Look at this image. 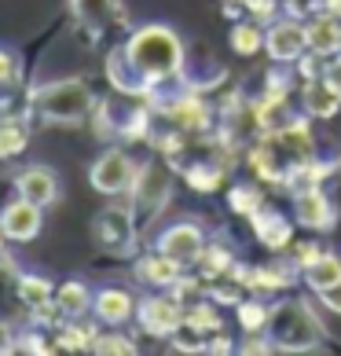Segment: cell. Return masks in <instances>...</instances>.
Masks as SVG:
<instances>
[{
  "instance_id": "cell-1",
  "label": "cell",
  "mask_w": 341,
  "mask_h": 356,
  "mask_svg": "<svg viewBox=\"0 0 341 356\" xmlns=\"http://www.w3.org/2000/svg\"><path fill=\"white\" fill-rule=\"evenodd\" d=\"M110 81L128 96H151L158 85L173 81L183 70V41L169 26H140V30L117 48L110 63Z\"/></svg>"
},
{
  "instance_id": "cell-2",
  "label": "cell",
  "mask_w": 341,
  "mask_h": 356,
  "mask_svg": "<svg viewBox=\"0 0 341 356\" xmlns=\"http://www.w3.org/2000/svg\"><path fill=\"white\" fill-rule=\"evenodd\" d=\"M265 334L272 338L275 353H312L326 341V331L319 316L312 312L308 301L301 298H283L268 309V327Z\"/></svg>"
},
{
  "instance_id": "cell-3",
  "label": "cell",
  "mask_w": 341,
  "mask_h": 356,
  "mask_svg": "<svg viewBox=\"0 0 341 356\" xmlns=\"http://www.w3.org/2000/svg\"><path fill=\"white\" fill-rule=\"evenodd\" d=\"M33 111L44 118V122H56V125H77L96 111V99H92V88L85 81H51V85H41L33 88Z\"/></svg>"
},
{
  "instance_id": "cell-4",
  "label": "cell",
  "mask_w": 341,
  "mask_h": 356,
  "mask_svg": "<svg viewBox=\"0 0 341 356\" xmlns=\"http://www.w3.org/2000/svg\"><path fill=\"white\" fill-rule=\"evenodd\" d=\"M136 320H140V331L151 334V338H173L183 320H188V305L176 301L173 294H151L136 305Z\"/></svg>"
},
{
  "instance_id": "cell-5",
  "label": "cell",
  "mask_w": 341,
  "mask_h": 356,
  "mask_svg": "<svg viewBox=\"0 0 341 356\" xmlns=\"http://www.w3.org/2000/svg\"><path fill=\"white\" fill-rule=\"evenodd\" d=\"M136 228H140L136 217L128 213V209H122V206L103 209V213L92 220V235H96L99 250L117 254V257L133 254V246H136Z\"/></svg>"
},
{
  "instance_id": "cell-6",
  "label": "cell",
  "mask_w": 341,
  "mask_h": 356,
  "mask_svg": "<svg viewBox=\"0 0 341 356\" xmlns=\"http://www.w3.org/2000/svg\"><path fill=\"white\" fill-rule=\"evenodd\" d=\"M136 162L128 158L125 151H103L96 162H92L88 169V180H92V188H96L99 195H122V191H133V180H136Z\"/></svg>"
},
{
  "instance_id": "cell-7",
  "label": "cell",
  "mask_w": 341,
  "mask_h": 356,
  "mask_svg": "<svg viewBox=\"0 0 341 356\" xmlns=\"http://www.w3.org/2000/svg\"><path fill=\"white\" fill-rule=\"evenodd\" d=\"M265 51L272 56V63H279V67H290V63H297V59L308 51L305 22H297L294 15L275 19L268 30H265Z\"/></svg>"
},
{
  "instance_id": "cell-8",
  "label": "cell",
  "mask_w": 341,
  "mask_h": 356,
  "mask_svg": "<svg viewBox=\"0 0 341 356\" xmlns=\"http://www.w3.org/2000/svg\"><path fill=\"white\" fill-rule=\"evenodd\" d=\"M154 250H162L165 257H173L180 268H194L199 257H202V250H206V232L199 228V224H191V220L169 224V228L158 235Z\"/></svg>"
},
{
  "instance_id": "cell-9",
  "label": "cell",
  "mask_w": 341,
  "mask_h": 356,
  "mask_svg": "<svg viewBox=\"0 0 341 356\" xmlns=\"http://www.w3.org/2000/svg\"><path fill=\"white\" fill-rule=\"evenodd\" d=\"M169 191H173V177L162 162H147L136 169L133 180V206L140 213H158V209L169 202Z\"/></svg>"
},
{
  "instance_id": "cell-10",
  "label": "cell",
  "mask_w": 341,
  "mask_h": 356,
  "mask_svg": "<svg viewBox=\"0 0 341 356\" xmlns=\"http://www.w3.org/2000/svg\"><path fill=\"white\" fill-rule=\"evenodd\" d=\"M15 294L26 309H30L33 323H56L63 320L59 309H56V290H51V280H44V275H30L22 272L15 280Z\"/></svg>"
},
{
  "instance_id": "cell-11",
  "label": "cell",
  "mask_w": 341,
  "mask_h": 356,
  "mask_svg": "<svg viewBox=\"0 0 341 356\" xmlns=\"http://www.w3.org/2000/svg\"><path fill=\"white\" fill-rule=\"evenodd\" d=\"M41 209L44 206H37V202L19 195L15 202H8L0 209V228H4V235L11 243H30V239H37V232H41V224H44Z\"/></svg>"
},
{
  "instance_id": "cell-12",
  "label": "cell",
  "mask_w": 341,
  "mask_h": 356,
  "mask_svg": "<svg viewBox=\"0 0 341 356\" xmlns=\"http://www.w3.org/2000/svg\"><path fill=\"white\" fill-rule=\"evenodd\" d=\"M294 217H297L301 228L331 232L334 220H338V209L323 195V188H305V191H294Z\"/></svg>"
},
{
  "instance_id": "cell-13",
  "label": "cell",
  "mask_w": 341,
  "mask_h": 356,
  "mask_svg": "<svg viewBox=\"0 0 341 356\" xmlns=\"http://www.w3.org/2000/svg\"><path fill=\"white\" fill-rule=\"evenodd\" d=\"M92 316L107 327H122L136 316V298L122 286H103L96 290V301H92Z\"/></svg>"
},
{
  "instance_id": "cell-14",
  "label": "cell",
  "mask_w": 341,
  "mask_h": 356,
  "mask_svg": "<svg viewBox=\"0 0 341 356\" xmlns=\"http://www.w3.org/2000/svg\"><path fill=\"white\" fill-rule=\"evenodd\" d=\"M305 33H308V51H316L319 59H331V56L341 51V19L331 15V11L308 15Z\"/></svg>"
},
{
  "instance_id": "cell-15",
  "label": "cell",
  "mask_w": 341,
  "mask_h": 356,
  "mask_svg": "<svg viewBox=\"0 0 341 356\" xmlns=\"http://www.w3.org/2000/svg\"><path fill=\"white\" fill-rule=\"evenodd\" d=\"M74 19L88 26V30H107V26H122L125 22V8L122 0H70Z\"/></svg>"
},
{
  "instance_id": "cell-16",
  "label": "cell",
  "mask_w": 341,
  "mask_h": 356,
  "mask_svg": "<svg viewBox=\"0 0 341 356\" xmlns=\"http://www.w3.org/2000/svg\"><path fill=\"white\" fill-rule=\"evenodd\" d=\"M15 191L22 195V199H30L37 206H51L59 199V180L51 169L44 165H30V169H22V173L15 177Z\"/></svg>"
},
{
  "instance_id": "cell-17",
  "label": "cell",
  "mask_w": 341,
  "mask_h": 356,
  "mask_svg": "<svg viewBox=\"0 0 341 356\" xmlns=\"http://www.w3.org/2000/svg\"><path fill=\"white\" fill-rule=\"evenodd\" d=\"M136 275H140V283H147V286L173 290V283L183 275V268L176 265L173 257H165L162 250H154V254H143V257L136 261Z\"/></svg>"
},
{
  "instance_id": "cell-18",
  "label": "cell",
  "mask_w": 341,
  "mask_h": 356,
  "mask_svg": "<svg viewBox=\"0 0 341 356\" xmlns=\"http://www.w3.org/2000/svg\"><path fill=\"white\" fill-rule=\"evenodd\" d=\"M253 235H257L260 246H268L272 254H275V250H286V246H290L294 224L286 220L279 209H260V213L253 217Z\"/></svg>"
},
{
  "instance_id": "cell-19",
  "label": "cell",
  "mask_w": 341,
  "mask_h": 356,
  "mask_svg": "<svg viewBox=\"0 0 341 356\" xmlns=\"http://www.w3.org/2000/svg\"><path fill=\"white\" fill-rule=\"evenodd\" d=\"M301 107H305L308 118H334L341 111V96L323 81V77H312L301 88Z\"/></svg>"
},
{
  "instance_id": "cell-20",
  "label": "cell",
  "mask_w": 341,
  "mask_h": 356,
  "mask_svg": "<svg viewBox=\"0 0 341 356\" xmlns=\"http://www.w3.org/2000/svg\"><path fill=\"white\" fill-rule=\"evenodd\" d=\"M92 301H96V294H92L81 280H67L56 290V309H59L63 320H85L92 312Z\"/></svg>"
},
{
  "instance_id": "cell-21",
  "label": "cell",
  "mask_w": 341,
  "mask_h": 356,
  "mask_svg": "<svg viewBox=\"0 0 341 356\" xmlns=\"http://www.w3.org/2000/svg\"><path fill=\"white\" fill-rule=\"evenodd\" d=\"M165 114L173 118V122L180 125V129H206L209 125V111H206V103H199V99H191V96H176V99H169L165 103Z\"/></svg>"
},
{
  "instance_id": "cell-22",
  "label": "cell",
  "mask_w": 341,
  "mask_h": 356,
  "mask_svg": "<svg viewBox=\"0 0 341 356\" xmlns=\"http://www.w3.org/2000/svg\"><path fill=\"white\" fill-rule=\"evenodd\" d=\"M338 280H341V257L331 254V250H323V254L305 268V283H308L312 294H319V290H326V286L338 283Z\"/></svg>"
},
{
  "instance_id": "cell-23",
  "label": "cell",
  "mask_w": 341,
  "mask_h": 356,
  "mask_svg": "<svg viewBox=\"0 0 341 356\" xmlns=\"http://www.w3.org/2000/svg\"><path fill=\"white\" fill-rule=\"evenodd\" d=\"M231 265H235V257H231V250L228 246H209L206 243V250H202V257H199V265H194V268H199L202 272V280L206 283H213L217 280V275H224V272H231Z\"/></svg>"
},
{
  "instance_id": "cell-24",
  "label": "cell",
  "mask_w": 341,
  "mask_h": 356,
  "mask_svg": "<svg viewBox=\"0 0 341 356\" xmlns=\"http://www.w3.org/2000/svg\"><path fill=\"white\" fill-rule=\"evenodd\" d=\"M290 268H283V265H272V268H253L250 275H246V286L250 290H257V294H275V290H286L290 286Z\"/></svg>"
},
{
  "instance_id": "cell-25",
  "label": "cell",
  "mask_w": 341,
  "mask_h": 356,
  "mask_svg": "<svg viewBox=\"0 0 341 356\" xmlns=\"http://www.w3.org/2000/svg\"><path fill=\"white\" fill-rule=\"evenodd\" d=\"M188 327H194L199 334H217L220 327H224V320H220V312H217V301L209 305V301H191L188 305V320H183Z\"/></svg>"
},
{
  "instance_id": "cell-26",
  "label": "cell",
  "mask_w": 341,
  "mask_h": 356,
  "mask_svg": "<svg viewBox=\"0 0 341 356\" xmlns=\"http://www.w3.org/2000/svg\"><path fill=\"white\" fill-rule=\"evenodd\" d=\"M26 143H30V133H26V125L19 118H4L0 122V162L4 158H15L26 151Z\"/></svg>"
},
{
  "instance_id": "cell-27",
  "label": "cell",
  "mask_w": 341,
  "mask_h": 356,
  "mask_svg": "<svg viewBox=\"0 0 341 356\" xmlns=\"http://www.w3.org/2000/svg\"><path fill=\"white\" fill-rule=\"evenodd\" d=\"M228 206H231V213L253 220L260 209H265V195H260L257 188H250V184H235V188L228 191Z\"/></svg>"
},
{
  "instance_id": "cell-28",
  "label": "cell",
  "mask_w": 341,
  "mask_h": 356,
  "mask_svg": "<svg viewBox=\"0 0 341 356\" xmlns=\"http://www.w3.org/2000/svg\"><path fill=\"white\" fill-rule=\"evenodd\" d=\"M231 48L239 51V56H253V51L265 48V30H260L257 22H239V26H231Z\"/></svg>"
},
{
  "instance_id": "cell-29",
  "label": "cell",
  "mask_w": 341,
  "mask_h": 356,
  "mask_svg": "<svg viewBox=\"0 0 341 356\" xmlns=\"http://www.w3.org/2000/svg\"><path fill=\"white\" fill-rule=\"evenodd\" d=\"M235 309H239V327L246 334H257L268 327V305L265 301H239Z\"/></svg>"
},
{
  "instance_id": "cell-30",
  "label": "cell",
  "mask_w": 341,
  "mask_h": 356,
  "mask_svg": "<svg viewBox=\"0 0 341 356\" xmlns=\"http://www.w3.org/2000/svg\"><path fill=\"white\" fill-rule=\"evenodd\" d=\"M92 353H122V356H133L136 346H133V338H125V334H96Z\"/></svg>"
},
{
  "instance_id": "cell-31",
  "label": "cell",
  "mask_w": 341,
  "mask_h": 356,
  "mask_svg": "<svg viewBox=\"0 0 341 356\" xmlns=\"http://www.w3.org/2000/svg\"><path fill=\"white\" fill-rule=\"evenodd\" d=\"M188 184L194 191H213L220 184V169H213V165H191L188 169Z\"/></svg>"
},
{
  "instance_id": "cell-32",
  "label": "cell",
  "mask_w": 341,
  "mask_h": 356,
  "mask_svg": "<svg viewBox=\"0 0 341 356\" xmlns=\"http://www.w3.org/2000/svg\"><path fill=\"white\" fill-rule=\"evenodd\" d=\"M15 81H19V59L8 48H0V88H8Z\"/></svg>"
},
{
  "instance_id": "cell-33",
  "label": "cell",
  "mask_w": 341,
  "mask_h": 356,
  "mask_svg": "<svg viewBox=\"0 0 341 356\" xmlns=\"http://www.w3.org/2000/svg\"><path fill=\"white\" fill-rule=\"evenodd\" d=\"M319 254H323V246H319V243H297L290 261H294V268H301V272H305V268H308V265H312V261H316Z\"/></svg>"
},
{
  "instance_id": "cell-34",
  "label": "cell",
  "mask_w": 341,
  "mask_h": 356,
  "mask_svg": "<svg viewBox=\"0 0 341 356\" xmlns=\"http://www.w3.org/2000/svg\"><path fill=\"white\" fill-rule=\"evenodd\" d=\"M319 305L326 309V312H334V316H341V280L338 283H331V286H326V290H319Z\"/></svg>"
},
{
  "instance_id": "cell-35",
  "label": "cell",
  "mask_w": 341,
  "mask_h": 356,
  "mask_svg": "<svg viewBox=\"0 0 341 356\" xmlns=\"http://www.w3.org/2000/svg\"><path fill=\"white\" fill-rule=\"evenodd\" d=\"M323 81L341 96V51H338V56H331V59H323Z\"/></svg>"
},
{
  "instance_id": "cell-36",
  "label": "cell",
  "mask_w": 341,
  "mask_h": 356,
  "mask_svg": "<svg viewBox=\"0 0 341 356\" xmlns=\"http://www.w3.org/2000/svg\"><path fill=\"white\" fill-rule=\"evenodd\" d=\"M19 349H26V353H56V341H44V334H26L22 341H19Z\"/></svg>"
},
{
  "instance_id": "cell-37",
  "label": "cell",
  "mask_w": 341,
  "mask_h": 356,
  "mask_svg": "<svg viewBox=\"0 0 341 356\" xmlns=\"http://www.w3.org/2000/svg\"><path fill=\"white\" fill-rule=\"evenodd\" d=\"M11 349H19V346H15V334H11V327L0 320V356L11 353Z\"/></svg>"
},
{
  "instance_id": "cell-38",
  "label": "cell",
  "mask_w": 341,
  "mask_h": 356,
  "mask_svg": "<svg viewBox=\"0 0 341 356\" xmlns=\"http://www.w3.org/2000/svg\"><path fill=\"white\" fill-rule=\"evenodd\" d=\"M323 11H331V15L341 19V0H323Z\"/></svg>"
},
{
  "instance_id": "cell-39",
  "label": "cell",
  "mask_w": 341,
  "mask_h": 356,
  "mask_svg": "<svg viewBox=\"0 0 341 356\" xmlns=\"http://www.w3.org/2000/svg\"><path fill=\"white\" fill-rule=\"evenodd\" d=\"M11 239H8V235H4V228H0V261H4V246H8Z\"/></svg>"
}]
</instances>
